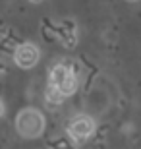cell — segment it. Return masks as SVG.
Instances as JSON below:
<instances>
[{
    "instance_id": "1",
    "label": "cell",
    "mask_w": 141,
    "mask_h": 149,
    "mask_svg": "<svg viewBox=\"0 0 141 149\" xmlns=\"http://www.w3.org/2000/svg\"><path fill=\"white\" fill-rule=\"evenodd\" d=\"M16 128L23 138H39V136L44 132V118L39 111L27 109V111L19 112Z\"/></svg>"
},
{
    "instance_id": "2",
    "label": "cell",
    "mask_w": 141,
    "mask_h": 149,
    "mask_svg": "<svg viewBox=\"0 0 141 149\" xmlns=\"http://www.w3.org/2000/svg\"><path fill=\"white\" fill-rule=\"evenodd\" d=\"M50 85H54L64 97H70V95L76 93L77 79H76L74 72H72L68 66L58 64V66H54L52 72H50Z\"/></svg>"
},
{
    "instance_id": "3",
    "label": "cell",
    "mask_w": 141,
    "mask_h": 149,
    "mask_svg": "<svg viewBox=\"0 0 141 149\" xmlns=\"http://www.w3.org/2000/svg\"><path fill=\"white\" fill-rule=\"evenodd\" d=\"M95 130V122L89 118V116H77L76 120H72V124L68 126V134L76 141H83L93 134Z\"/></svg>"
},
{
    "instance_id": "4",
    "label": "cell",
    "mask_w": 141,
    "mask_h": 149,
    "mask_svg": "<svg viewBox=\"0 0 141 149\" xmlns=\"http://www.w3.org/2000/svg\"><path fill=\"white\" fill-rule=\"evenodd\" d=\"M14 58H16V64L19 68H25V70H27V68H33L39 62V49L35 45L23 43L16 49Z\"/></svg>"
},
{
    "instance_id": "5",
    "label": "cell",
    "mask_w": 141,
    "mask_h": 149,
    "mask_svg": "<svg viewBox=\"0 0 141 149\" xmlns=\"http://www.w3.org/2000/svg\"><path fill=\"white\" fill-rule=\"evenodd\" d=\"M44 99H47V103H49L50 109H56V107L62 105V99H64V95L60 93V91L54 87V85H49L47 93H44Z\"/></svg>"
},
{
    "instance_id": "6",
    "label": "cell",
    "mask_w": 141,
    "mask_h": 149,
    "mask_svg": "<svg viewBox=\"0 0 141 149\" xmlns=\"http://www.w3.org/2000/svg\"><path fill=\"white\" fill-rule=\"evenodd\" d=\"M4 114V107H2V103H0V116Z\"/></svg>"
},
{
    "instance_id": "7",
    "label": "cell",
    "mask_w": 141,
    "mask_h": 149,
    "mask_svg": "<svg viewBox=\"0 0 141 149\" xmlns=\"http://www.w3.org/2000/svg\"><path fill=\"white\" fill-rule=\"evenodd\" d=\"M33 2H41V0H33Z\"/></svg>"
}]
</instances>
